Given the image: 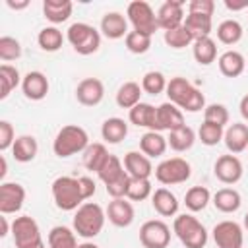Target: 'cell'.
Segmentation results:
<instances>
[{
  "mask_svg": "<svg viewBox=\"0 0 248 248\" xmlns=\"http://www.w3.org/2000/svg\"><path fill=\"white\" fill-rule=\"evenodd\" d=\"M167 97H169V103L176 105L180 110H186V112H200L202 108H205L203 93L182 76H174L169 79Z\"/></svg>",
  "mask_w": 248,
  "mask_h": 248,
  "instance_id": "cell-1",
  "label": "cell"
},
{
  "mask_svg": "<svg viewBox=\"0 0 248 248\" xmlns=\"http://www.w3.org/2000/svg\"><path fill=\"white\" fill-rule=\"evenodd\" d=\"M105 221H107V211L95 202H85L76 209L72 227L78 236L89 240V238H95L103 231Z\"/></svg>",
  "mask_w": 248,
  "mask_h": 248,
  "instance_id": "cell-2",
  "label": "cell"
},
{
  "mask_svg": "<svg viewBox=\"0 0 248 248\" xmlns=\"http://www.w3.org/2000/svg\"><path fill=\"white\" fill-rule=\"evenodd\" d=\"M87 145H89L87 132L78 124H68V126H62L58 130V134L54 136L52 151L56 157L66 159L76 153H83L87 149Z\"/></svg>",
  "mask_w": 248,
  "mask_h": 248,
  "instance_id": "cell-3",
  "label": "cell"
},
{
  "mask_svg": "<svg viewBox=\"0 0 248 248\" xmlns=\"http://www.w3.org/2000/svg\"><path fill=\"white\" fill-rule=\"evenodd\" d=\"M50 192H52L54 205L62 211H76L81 203H85V198H83V192L79 186V178L58 176V178H54Z\"/></svg>",
  "mask_w": 248,
  "mask_h": 248,
  "instance_id": "cell-4",
  "label": "cell"
},
{
  "mask_svg": "<svg viewBox=\"0 0 248 248\" xmlns=\"http://www.w3.org/2000/svg\"><path fill=\"white\" fill-rule=\"evenodd\" d=\"M172 232L186 248H203L207 244V231L192 213H182L174 217Z\"/></svg>",
  "mask_w": 248,
  "mask_h": 248,
  "instance_id": "cell-5",
  "label": "cell"
},
{
  "mask_svg": "<svg viewBox=\"0 0 248 248\" xmlns=\"http://www.w3.org/2000/svg\"><path fill=\"white\" fill-rule=\"evenodd\" d=\"M66 39L72 45V48L81 56H89V54L97 52L101 46V33L85 21L72 23L66 31Z\"/></svg>",
  "mask_w": 248,
  "mask_h": 248,
  "instance_id": "cell-6",
  "label": "cell"
},
{
  "mask_svg": "<svg viewBox=\"0 0 248 248\" xmlns=\"http://www.w3.org/2000/svg\"><path fill=\"white\" fill-rule=\"evenodd\" d=\"M126 19H128V23H132L134 31L143 33V35H149V37H153V33L159 29L157 12L145 0H134V2H130L128 8H126Z\"/></svg>",
  "mask_w": 248,
  "mask_h": 248,
  "instance_id": "cell-7",
  "label": "cell"
},
{
  "mask_svg": "<svg viewBox=\"0 0 248 248\" xmlns=\"http://www.w3.org/2000/svg\"><path fill=\"white\" fill-rule=\"evenodd\" d=\"M12 236L16 248H39L45 244L37 221L29 215H19L12 221Z\"/></svg>",
  "mask_w": 248,
  "mask_h": 248,
  "instance_id": "cell-8",
  "label": "cell"
},
{
  "mask_svg": "<svg viewBox=\"0 0 248 248\" xmlns=\"http://www.w3.org/2000/svg\"><path fill=\"white\" fill-rule=\"evenodd\" d=\"M155 178L165 184V186H172V184H182L192 176V167L186 159L182 157H170L161 161L155 167Z\"/></svg>",
  "mask_w": 248,
  "mask_h": 248,
  "instance_id": "cell-9",
  "label": "cell"
},
{
  "mask_svg": "<svg viewBox=\"0 0 248 248\" xmlns=\"http://www.w3.org/2000/svg\"><path fill=\"white\" fill-rule=\"evenodd\" d=\"M140 242L143 248H167L170 242V229L161 219H149L140 227Z\"/></svg>",
  "mask_w": 248,
  "mask_h": 248,
  "instance_id": "cell-10",
  "label": "cell"
},
{
  "mask_svg": "<svg viewBox=\"0 0 248 248\" xmlns=\"http://www.w3.org/2000/svg\"><path fill=\"white\" fill-rule=\"evenodd\" d=\"M211 234H213V240H215L217 248H242V244H244L242 227L236 221H231V219L219 221L213 227Z\"/></svg>",
  "mask_w": 248,
  "mask_h": 248,
  "instance_id": "cell-11",
  "label": "cell"
},
{
  "mask_svg": "<svg viewBox=\"0 0 248 248\" xmlns=\"http://www.w3.org/2000/svg\"><path fill=\"white\" fill-rule=\"evenodd\" d=\"M184 0H167L157 10V23L159 29L170 31L184 23Z\"/></svg>",
  "mask_w": 248,
  "mask_h": 248,
  "instance_id": "cell-12",
  "label": "cell"
},
{
  "mask_svg": "<svg viewBox=\"0 0 248 248\" xmlns=\"http://www.w3.org/2000/svg\"><path fill=\"white\" fill-rule=\"evenodd\" d=\"M242 163L236 155L229 153V155H221L217 157L215 165H213V174L217 176V180H221L223 184H236L242 178Z\"/></svg>",
  "mask_w": 248,
  "mask_h": 248,
  "instance_id": "cell-13",
  "label": "cell"
},
{
  "mask_svg": "<svg viewBox=\"0 0 248 248\" xmlns=\"http://www.w3.org/2000/svg\"><path fill=\"white\" fill-rule=\"evenodd\" d=\"M25 202V188L17 182H2L0 184V213L10 215L17 213Z\"/></svg>",
  "mask_w": 248,
  "mask_h": 248,
  "instance_id": "cell-14",
  "label": "cell"
},
{
  "mask_svg": "<svg viewBox=\"0 0 248 248\" xmlns=\"http://www.w3.org/2000/svg\"><path fill=\"white\" fill-rule=\"evenodd\" d=\"M105 97V85L99 78H85L76 87V99L83 107H97Z\"/></svg>",
  "mask_w": 248,
  "mask_h": 248,
  "instance_id": "cell-15",
  "label": "cell"
},
{
  "mask_svg": "<svg viewBox=\"0 0 248 248\" xmlns=\"http://www.w3.org/2000/svg\"><path fill=\"white\" fill-rule=\"evenodd\" d=\"M184 112L172 105V103H163L157 107V120H155V132H172L180 126H184Z\"/></svg>",
  "mask_w": 248,
  "mask_h": 248,
  "instance_id": "cell-16",
  "label": "cell"
},
{
  "mask_svg": "<svg viewBox=\"0 0 248 248\" xmlns=\"http://www.w3.org/2000/svg\"><path fill=\"white\" fill-rule=\"evenodd\" d=\"M48 78L39 70L27 72L21 79V91L29 101H43L48 93Z\"/></svg>",
  "mask_w": 248,
  "mask_h": 248,
  "instance_id": "cell-17",
  "label": "cell"
},
{
  "mask_svg": "<svg viewBox=\"0 0 248 248\" xmlns=\"http://www.w3.org/2000/svg\"><path fill=\"white\" fill-rule=\"evenodd\" d=\"M134 217H136V211H134L132 202H128V198H116V200L108 202L107 219L114 227H118V229L130 227L134 223Z\"/></svg>",
  "mask_w": 248,
  "mask_h": 248,
  "instance_id": "cell-18",
  "label": "cell"
},
{
  "mask_svg": "<svg viewBox=\"0 0 248 248\" xmlns=\"http://www.w3.org/2000/svg\"><path fill=\"white\" fill-rule=\"evenodd\" d=\"M124 169L132 178H149L153 174V165L141 151H128L124 155Z\"/></svg>",
  "mask_w": 248,
  "mask_h": 248,
  "instance_id": "cell-19",
  "label": "cell"
},
{
  "mask_svg": "<svg viewBox=\"0 0 248 248\" xmlns=\"http://www.w3.org/2000/svg\"><path fill=\"white\" fill-rule=\"evenodd\" d=\"M223 141H225L229 153H232V155L242 153L244 149H248V124H244V122H232L225 130Z\"/></svg>",
  "mask_w": 248,
  "mask_h": 248,
  "instance_id": "cell-20",
  "label": "cell"
},
{
  "mask_svg": "<svg viewBox=\"0 0 248 248\" xmlns=\"http://www.w3.org/2000/svg\"><path fill=\"white\" fill-rule=\"evenodd\" d=\"M101 33L112 41L122 39L130 33L128 31V19L120 12H107L101 19Z\"/></svg>",
  "mask_w": 248,
  "mask_h": 248,
  "instance_id": "cell-21",
  "label": "cell"
},
{
  "mask_svg": "<svg viewBox=\"0 0 248 248\" xmlns=\"http://www.w3.org/2000/svg\"><path fill=\"white\" fill-rule=\"evenodd\" d=\"M151 205L161 217H172L178 213V200L169 188H157L151 194Z\"/></svg>",
  "mask_w": 248,
  "mask_h": 248,
  "instance_id": "cell-22",
  "label": "cell"
},
{
  "mask_svg": "<svg viewBox=\"0 0 248 248\" xmlns=\"http://www.w3.org/2000/svg\"><path fill=\"white\" fill-rule=\"evenodd\" d=\"M128 118L134 126L138 128H147L151 132H155V120H157V107L149 105V103H138L134 108L128 110Z\"/></svg>",
  "mask_w": 248,
  "mask_h": 248,
  "instance_id": "cell-23",
  "label": "cell"
},
{
  "mask_svg": "<svg viewBox=\"0 0 248 248\" xmlns=\"http://www.w3.org/2000/svg\"><path fill=\"white\" fill-rule=\"evenodd\" d=\"M217 64L225 78H238L246 70V58L238 50H225L217 58Z\"/></svg>",
  "mask_w": 248,
  "mask_h": 248,
  "instance_id": "cell-24",
  "label": "cell"
},
{
  "mask_svg": "<svg viewBox=\"0 0 248 248\" xmlns=\"http://www.w3.org/2000/svg\"><path fill=\"white\" fill-rule=\"evenodd\" d=\"M72 10H74V4L70 0H45L43 2V14L52 25L68 21L72 16Z\"/></svg>",
  "mask_w": 248,
  "mask_h": 248,
  "instance_id": "cell-25",
  "label": "cell"
},
{
  "mask_svg": "<svg viewBox=\"0 0 248 248\" xmlns=\"http://www.w3.org/2000/svg\"><path fill=\"white\" fill-rule=\"evenodd\" d=\"M169 143H167V138L161 134V132H151L147 130L141 138H140V149L143 155H147L149 159H155V157H161L165 155Z\"/></svg>",
  "mask_w": 248,
  "mask_h": 248,
  "instance_id": "cell-26",
  "label": "cell"
},
{
  "mask_svg": "<svg viewBox=\"0 0 248 248\" xmlns=\"http://www.w3.org/2000/svg\"><path fill=\"white\" fill-rule=\"evenodd\" d=\"M186 31L196 39H203V37H209L211 29H213V21H211V16H203V14H192L188 12L186 17H184V23Z\"/></svg>",
  "mask_w": 248,
  "mask_h": 248,
  "instance_id": "cell-27",
  "label": "cell"
},
{
  "mask_svg": "<svg viewBox=\"0 0 248 248\" xmlns=\"http://www.w3.org/2000/svg\"><path fill=\"white\" fill-rule=\"evenodd\" d=\"M37 151H39V143L33 136L29 134H23V136H17L14 145H12V153H14V159L19 161V163H31L35 157H37Z\"/></svg>",
  "mask_w": 248,
  "mask_h": 248,
  "instance_id": "cell-28",
  "label": "cell"
},
{
  "mask_svg": "<svg viewBox=\"0 0 248 248\" xmlns=\"http://www.w3.org/2000/svg\"><path fill=\"white\" fill-rule=\"evenodd\" d=\"M211 202H213L215 209H219L221 213H234L242 205V198H240L238 190H234V188H221V190H217L213 194Z\"/></svg>",
  "mask_w": 248,
  "mask_h": 248,
  "instance_id": "cell-29",
  "label": "cell"
},
{
  "mask_svg": "<svg viewBox=\"0 0 248 248\" xmlns=\"http://www.w3.org/2000/svg\"><path fill=\"white\" fill-rule=\"evenodd\" d=\"M48 248H78V238H76V231L66 227V225H56L48 231L46 236Z\"/></svg>",
  "mask_w": 248,
  "mask_h": 248,
  "instance_id": "cell-30",
  "label": "cell"
},
{
  "mask_svg": "<svg viewBox=\"0 0 248 248\" xmlns=\"http://www.w3.org/2000/svg\"><path fill=\"white\" fill-rule=\"evenodd\" d=\"M192 54H194V60L200 66H209L217 58V43L211 37L196 39L192 43Z\"/></svg>",
  "mask_w": 248,
  "mask_h": 248,
  "instance_id": "cell-31",
  "label": "cell"
},
{
  "mask_svg": "<svg viewBox=\"0 0 248 248\" xmlns=\"http://www.w3.org/2000/svg\"><path fill=\"white\" fill-rule=\"evenodd\" d=\"M101 136L107 143H120L126 136H128V124L124 122V118H118V116H110L103 122L101 126Z\"/></svg>",
  "mask_w": 248,
  "mask_h": 248,
  "instance_id": "cell-32",
  "label": "cell"
},
{
  "mask_svg": "<svg viewBox=\"0 0 248 248\" xmlns=\"http://www.w3.org/2000/svg\"><path fill=\"white\" fill-rule=\"evenodd\" d=\"M141 85L138 81H124L116 91V105L120 108H134L138 103H141Z\"/></svg>",
  "mask_w": 248,
  "mask_h": 248,
  "instance_id": "cell-33",
  "label": "cell"
},
{
  "mask_svg": "<svg viewBox=\"0 0 248 248\" xmlns=\"http://www.w3.org/2000/svg\"><path fill=\"white\" fill-rule=\"evenodd\" d=\"M194 141H196V132L186 124L176 128V130H172V132H169V138H167L169 147L172 151H178V153L188 151L194 145Z\"/></svg>",
  "mask_w": 248,
  "mask_h": 248,
  "instance_id": "cell-34",
  "label": "cell"
},
{
  "mask_svg": "<svg viewBox=\"0 0 248 248\" xmlns=\"http://www.w3.org/2000/svg\"><path fill=\"white\" fill-rule=\"evenodd\" d=\"M37 43L39 46L45 50V52H56L62 48V43H64V35L62 31L56 27V25H48V27H43L37 35Z\"/></svg>",
  "mask_w": 248,
  "mask_h": 248,
  "instance_id": "cell-35",
  "label": "cell"
},
{
  "mask_svg": "<svg viewBox=\"0 0 248 248\" xmlns=\"http://www.w3.org/2000/svg\"><path fill=\"white\" fill-rule=\"evenodd\" d=\"M126 172V169H124V163L116 157V155H112V153H108V157L105 159V163L101 165V169L97 170V176H99V180L107 186V184H110V182H114L116 178H120L122 174Z\"/></svg>",
  "mask_w": 248,
  "mask_h": 248,
  "instance_id": "cell-36",
  "label": "cell"
},
{
  "mask_svg": "<svg viewBox=\"0 0 248 248\" xmlns=\"http://www.w3.org/2000/svg\"><path fill=\"white\" fill-rule=\"evenodd\" d=\"M21 76L19 70L12 64H2L0 66V99H6L17 85H21Z\"/></svg>",
  "mask_w": 248,
  "mask_h": 248,
  "instance_id": "cell-37",
  "label": "cell"
},
{
  "mask_svg": "<svg viewBox=\"0 0 248 248\" xmlns=\"http://www.w3.org/2000/svg\"><path fill=\"white\" fill-rule=\"evenodd\" d=\"M211 202V192L205 186H192L186 194H184V205L196 213L207 207V203Z\"/></svg>",
  "mask_w": 248,
  "mask_h": 248,
  "instance_id": "cell-38",
  "label": "cell"
},
{
  "mask_svg": "<svg viewBox=\"0 0 248 248\" xmlns=\"http://www.w3.org/2000/svg\"><path fill=\"white\" fill-rule=\"evenodd\" d=\"M244 31H242V25L236 21V19H225L217 25V39L219 43L223 45H236L240 39H242Z\"/></svg>",
  "mask_w": 248,
  "mask_h": 248,
  "instance_id": "cell-39",
  "label": "cell"
},
{
  "mask_svg": "<svg viewBox=\"0 0 248 248\" xmlns=\"http://www.w3.org/2000/svg\"><path fill=\"white\" fill-rule=\"evenodd\" d=\"M107 157H108V151H107L105 143H89L87 149L83 151V167L87 170L97 172Z\"/></svg>",
  "mask_w": 248,
  "mask_h": 248,
  "instance_id": "cell-40",
  "label": "cell"
},
{
  "mask_svg": "<svg viewBox=\"0 0 248 248\" xmlns=\"http://www.w3.org/2000/svg\"><path fill=\"white\" fill-rule=\"evenodd\" d=\"M167 78L157 72V70H151V72H145L143 78H141V89L147 93V95H159L163 91H167Z\"/></svg>",
  "mask_w": 248,
  "mask_h": 248,
  "instance_id": "cell-41",
  "label": "cell"
},
{
  "mask_svg": "<svg viewBox=\"0 0 248 248\" xmlns=\"http://www.w3.org/2000/svg\"><path fill=\"white\" fill-rule=\"evenodd\" d=\"M163 39H165V43H167L170 48H174V50L186 48V46H190V45L194 43V37L186 31L184 25H180V27H176V29H170V31H165Z\"/></svg>",
  "mask_w": 248,
  "mask_h": 248,
  "instance_id": "cell-42",
  "label": "cell"
},
{
  "mask_svg": "<svg viewBox=\"0 0 248 248\" xmlns=\"http://www.w3.org/2000/svg\"><path fill=\"white\" fill-rule=\"evenodd\" d=\"M223 136H225V128H221V126H217V124H211V122H202V126H200V130H198V138H200V141L203 143V145H207V147H213V145H217L221 140H223Z\"/></svg>",
  "mask_w": 248,
  "mask_h": 248,
  "instance_id": "cell-43",
  "label": "cell"
},
{
  "mask_svg": "<svg viewBox=\"0 0 248 248\" xmlns=\"http://www.w3.org/2000/svg\"><path fill=\"white\" fill-rule=\"evenodd\" d=\"M153 194L151 182L149 178H130V186H128V194L126 198L130 202H143Z\"/></svg>",
  "mask_w": 248,
  "mask_h": 248,
  "instance_id": "cell-44",
  "label": "cell"
},
{
  "mask_svg": "<svg viewBox=\"0 0 248 248\" xmlns=\"http://www.w3.org/2000/svg\"><path fill=\"white\" fill-rule=\"evenodd\" d=\"M124 45H126V48L132 54H145L151 48V37L149 35H143V33H138V31L132 29L124 37Z\"/></svg>",
  "mask_w": 248,
  "mask_h": 248,
  "instance_id": "cell-45",
  "label": "cell"
},
{
  "mask_svg": "<svg viewBox=\"0 0 248 248\" xmlns=\"http://www.w3.org/2000/svg\"><path fill=\"white\" fill-rule=\"evenodd\" d=\"M19 56H21V43L10 35L0 37V60L12 62V60H17Z\"/></svg>",
  "mask_w": 248,
  "mask_h": 248,
  "instance_id": "cell-46",
  "label": "cell"
},
{
  "mask_svg": "<svg viewBox=\"0 0 248 248\" xmlns=\"http://www.w3.org/2000/svg\"><path fill=\"white\" fill-rule=\"evenodd\" d=\"M203 120L225 128V126L229 124V110H227V107L221 105V103L205 105V108H203Z\"/></svg>",
  "mask_w": 248,
  "mask_h": 248,
  "instance_id": "cell-47",
  "label": "cell"
},
{
  "mask_svg": "<svg viewBox=\"0 0 248 248\" xmlns=\"http://www.w3.org/2000/svg\"><path fill=\"white\" fill-rule=\"evenodd\" d=\"M130 174L128 172H124L120 178H116L114 182H110V184H107L105 188H107V194L112 198V200H116V198H126V194H128V186H130Z\"/></svg>",
  "mask_w": 248,
  "mask_h": 248,
  "instance_id": "cell-48",
  "label": "cell"
},
{
  "mask_svg": "<svg viewBox=\"0 0 248 248\" xmlns=\"http://www.w3.org/2000/svg\"><path fill=\"white\" fill-rule=\"evenodd\" d=\"M16 141V130L8 120H0V151L12 149Z\"/></svg>",
  "mask_w": 248,
  "mask_h": 248,
  "instance_id": "cell-49",
  "label": "cell"
},
{
  "mask_svg": "<svg viewBox=\"0 0 248 248\" xmlns=\"http://www.w3.org/2000/svg\"><path fill=\"white\" fill-rule=\"evenodd\" d=\"M188 12H192V14H203V16H213L215 2L213 0H190L188 2Z\"/></svg>",
  "mask_w": 248,
  "mask_h": 248,
  "instance_id": "cell-50",
  "label": "cell"
},
{
  "mask_svg": "<svg viewBox=\"0 0 248 248\" xmlns=\"http://www.w3.org/2000/svg\"><path fill=\"white\" fill-rule=\"evenodd\" d=\"M79 186H81V192H83L85 202H87L89 198H93V194H95V190H97L93 178H89V176H79Z\"/></svg>",
  "mask_w": 248,
  "mask_h": 248,
  "instance_id": "cell-51",
  "label": "cell"
},
{
  "mask_svg": "<svg viewBox=\"0 0 248 248\" xmlns=\"http://www.w3.org/2000/svg\"><path fill=\"white\" fill-rule=\"evenodd\" d=\"M225 8L231 12H240L248 8V0H225Z\"/></svg>",
  "mask_w": 248,
  "mask_h": 248,
  "instance_id": "cell-52",
  "label": "cell"
},
{
  "mask_svg": "<svg viewBox=\"0 0 248 248\" xmlns=\"http://www.w3.org/2000/svg\"><path fill=\"white\" fill-rule=\"evenodd\" d=\"M238 110H240V116L248 122V93L240 99V105H238Z\"/></svg>",
  "mask_w": 248,
  "mask_h": 248,
  "instance_id": "cell-53",
  "label": "cell"
},
{
  "mask_svg": "<svg viewBox=\"0 0 248 248\" xmlns=\"http://www.w3.org/2000/svg\"><path fill=\"white\" fill-rule=\"evenodd\" d=\"M10 231H12V225L8 223V217L2 215V217H0V236H6Z\"/></svg>",
  "mask_w": 248,
  "mask_h": 248,
  "instance_id": "cell-54",
  "label": "cell"
},
{
  "mask_svg": "<svg viewBox=\"0 0 248 248\" xmlns=\"http://www.w3.org/2000/svg\"><path fill=\"white\" fill-rule=\"evenodd\" d=\"M6 6L12 10H23L29 6V0H21V2H14V0H6Z\"/></svg>",
  "mask_w": 248,
  "mask_h": 248,
  "instance_id": "cell-55",
  "label": "cell"
},
{
  "mask_svg": "<svg viewBox=\"0 0 248 248\" xmlns=\"http://www.w3.org/2000/svg\"><path fill=\"white\" fill-rule=\"evenodd\" d=\"M0 165H2V169H0V178L4 180V176H6V172H8V163H6V157H4V155L0 157Z\"/></svg>",
  "mask_w": 248,
  "mask_h": 248,
  "instance_id": "cell-56",
  "label": "cell"
},
{
  "mask_svg": "<svg viewBox=\"0 0 248 248\" xmlns=\"http://www.w3.org/2000/svg\"><path fill=\"white\" fill-rule=\"evenodd\" d=\"M78 248H99V246H97L95 242H89V240H85V242H81Z\"/></svg>",
  "mask_w": 248,
  "mask_h": 248,
  "instance_id": "cell-57",
  "label": "cell"
},
{
  "mask_svg": "<svg viewBox=\"0 0 248 248\" xmlns=\"http://www.w3.org/2000/svg\"><path fill=\"white\" fill-rule=\"evenodd\" d=\"M242 223H244V229L248 231V211H246V215H244V219H242Z\"/></svg>",
  "mask_w": 248,
  "mask_h": 248,
  "instance_id": "cell-58",
  "label": "cell"
},
{
  "mask_svg": "<svg viewBox=\"0 0 248 248\" xmlns=\"http://www.w3.org/2000/svg\"><path fill=\"white\" fill-rule=\"evenodd\" d=\"M39 248H46V246H45V244H41V246H39Z\"/></svg>",
  "mask_w": 248,
  "mask_h": 248,
  "instance_id": "cell-59",
  "label": "cell"
}]
</instances>
